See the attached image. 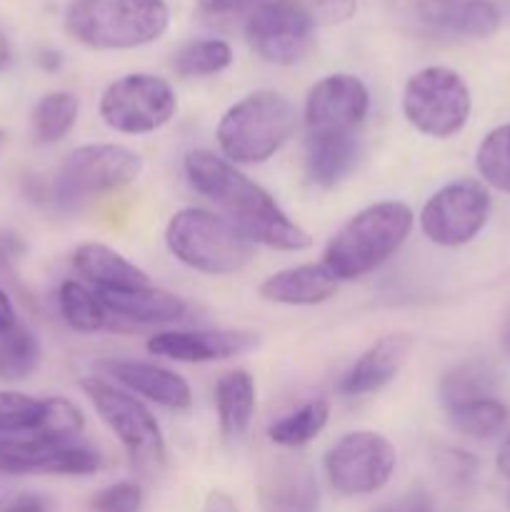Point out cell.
<instances>
[{"mask_svg":"<svg viewBox=\"0 0 510 512\" xmlns=\"http://www.w3.org/2000/svg\"><path fill=\"white\" fill-rule=\"evenodd\" d=\"M395 23L428 40H485L498 33L490 0H385Z\"/></svg>","mask_w":510,"mask_h":512,"instance_id":"8fae6325","label":"cell"},{"mask_svg":"<svg viewBox=\"0 0 510 512\" xmlns=\"http://www.w3.org/2000/svg\"><path fill=\"white\" fill-rule=\"evenodd\" d=\"M398 468V450L375 430H350L328 448L323 460L330 488L345 498L375 495Z\"/></svg>","mask_w":510,"mask_h":512,"instance_id":"9c48e42d","label":"cell"},{"mask_svg":"<svg viewBox=\"0 0 510 512\" xmlns=\"http://www.w3.org/2000/svg\"><path fill=\"white\" fill-rule=\"evenodd\" d=\"M165 248L185 268L203 275H235L253 258V243L223 215L183 208L165 225Z\"/></svg>","mask_w":510,"mask_h":512,"instance_id":"5b68a950","label":"cell"},{"mask_svg":"<svg viewBox=\"0 0 510 512\" xmlns=\"http://www.w3.org/2000/svg\"><path fill=\"white\" fill-rule=\"evenodd\" d=\"M203 512H240V508L235 505V500L230 498V495L220 493V490H213V493L205 498Z\"/></svg>","mask_w":510,"mask_h":512,"instance_id":"8d00e7d4","label":"cell"},{"mask_svg":"<svg viewBox=\"0 0 510 512\" xmlns=\"http://www.w3.org/2000/svg\"><path fill=\"white\" fill-rule=\"evenodd\" d=\"M168 25L165 0H73L65 10L70 38L93 50H133L155 43Z\"/></svg>","mask_w":510,"mask_h":512,"instance_id":"277c9868","label":"cell"},{"mask_svg":"<svg viewBox=\"0 0 510 512\" xmlns=\"http://www.w3.org/2000/svg\"><path fill=\"white\" fill-rule=\"evenodd\" d=\"M435 465H438L440 475L448 480L455 488H465L473 483L475 473H478V460L470 453H463L458 448H443L435 455Z\"/></svg>","mask_w":510,"mask_h":512,"instance_id":"836d02e7","label":"cell"},{"mask_svg":"<svg viewBox=\"0 0 510 512\" xmlns=\"http://www.w3.org/2000/svg\"><path fill=\"white\" fill-rule=\"evenodd\" d=\"M40 365V343L33 330L15 325L0 335V380L20 383L28 380Z\"/></svg>","mask_w":510,"mask_h":512,"instance_id":"f546056e","label":"cell"},{"mask_svg":"<svg viewBox=\"0 0 510 512\" xmlns=\"http://www.w3.org/2000/svg\"><path fill=\"white\" fill-rule=\"evenodd\" d=\"M338 290V280L333 278L323 263H303L293 268H283L268 275L258 285V295L265 303L288 305V308H310L323 305Z\"/></svg>","mask_w":510,"mask_h":512,"instance_id":"ffe728a7","label":"cell"},{"mask_svg":"<svg viewBox=\"0 0 510 512\" xmlns=\"http://www.w3.org/2000/svg\"><path fill=\"white\" fill-rule=\"evenodd\" d=\"M178 113V95L165 78L128 73L103 90L98 115L120 135H148L165 128Z\"/></svg>","mask_w":510,"mask_h":512,"instance_id":"30bf717a","label":"cell"},{"mask_svg":"<svg viewBox=\"0 0 510 512\" xmlns=\"http://www.w3.org/2000/svg\"><path fill=\"white\" fill-rule=\"evenodd\" d=\"M258 500L263 512H318V478L310 465L278 458L260 473Z\"/></svg>","mask_w":510,"mask_h":512,"instance_id":"e0dca14e","label":"cell"},{"mask_svg":"<svg viewBox=\"0 0 510 512\" xmlns=\"http://www.w3.org/2000/svg\"><path fill=\"white\" fill-rule=\"evenodd\" d=\"M413 210L400 200H380L358 210L325 245L323 265L333 278L360 280L388 263L410 238Z\"/></svg>","mask_w":510,"mask_h":512,"instance_id":"7a4b0ae2","label":"cell"},{"mask_svg":"<svg viewBox=\"0 0 510 512\" xmlns=\"http://www.w3.org/2000/svg\"><path fill=\"white\" fill-rule=\"evenodd\" d=\"M295 108L278 90H253L230 105L215 128L220 155L233 165H263L293 138Z\"/></svg>","mask_w":510,"mask_h":512,"instance_id":"3957f363","label":"cell"},{"mask_svg":"<svg viewBox=\"0 0 510 512\" xmlns=\"http://www.w3.org/2000/svg\"><path fill=\"white\" fill-rule=\"evenodd\" d=\"M100 368L115 380V385L165 410H188L193 405V388L188 380L165 365L150 360H105Z\"/></svg>","mask_w":510,"mask_h":512,"instance_id":"2e32d148","label":"cell"},{"mask_svg":"<svg viewBox=\"0 0 510 512\" xmlns=\"http://www.w3.org/2000/svg\"><path fill=\"white\" fill-rule=\"evenodd\" d=\"M15 308L13 303H10L8 293H5L3 288H0V335L8 333L10 328H15Z\"/></svg>","mask_w":510,"mask_h":512,"instance_id":"74e56055","label":"cell"},{"mask_svg":"<svg viewBox=\"0 0 510 512\" xmlns=\"http://www.w3.org/2000/svg\"><path fill=\"white\" fill-rule=\"evenodd\" d=\"M58 308L65 325L75 333H98L113 315L105 308L103 298L83 280H63L58 288Z\"/></svg>","mask_w":510,"mask_h":512,"instance_id":"d4e9b609","label":"cell"},{"mask_svg":"<svg viewBox=\"0 0 510 512\" xmlns=\"http://www.w3.org/2000/svg\"><path fill=\"white\" fill-rule=\"evenodd\" d=\"M45 418V398L0 390V438H35Z\"/></svg>","mask_w":510,"mask_h":512,"instance_id":"1f68e13d","label":"cell"},{"mask_svg":"<svg viewBox=\"0 0 510 512\" xmlns=\"http://www.w3.org/2000/svg\"><path fill=\"white\" fill-rule=\"evenodd\" d=\"M258 335L253 330L233 328H198V330H160L148 338L145 348L155 358L173 360V363L203 365L220 360L238 358L258 348Z\"/></svg>","mask_w":510,"mask_h":512,"instance_id":"9a60e30c","label":"cell"},{"mask_svg":"<svg viewBox=\"0 0 510 512\" xmlns=\"http://www.w3.org/2000/svg\"><path fill=\"white\" fill-rule=\"evenodd\" d=\"M73 268L95 293H123V290L153 285L145 270H140L123 253L98 243V240H90V243L75 248Z\"/></svg>","mask_w":510,"mask_h":512,"instance_id":"d6986e66","label":"cell"},{"mask_svg":"<svg viewBox=\"0 0 510 512\" xmlns=\"http://www.w3.org/2000/svg\"><path fill=\"white\" fill-rule=\"evenodd\" d=\"M143 158L118 143H88L70 150L53 180V200L60 210H78L88 200L135 183Z\"/></svg>","mask_w":510,"mask_h":512,"instance_id":"52a82bcc","label":"cell"},{"mask_svg":"<svg viewBox=\"0 0 510 512\" xmlns=\"http://www.w3.org/2000/svg\"><path fill=\"white\" fill-rule=\"evenodd\" d=\"M495 388H498V375L483 360H468L440 378L438 383V398L440 405L453 408V405L470 403V400L480 398H495Z\"/></svg>","mask_w":510,"mask_h":512,"instance_id":"cb8c5ba5","label":"cell"},{"mask_svg":"<svg viewBox=\"0 0 510 512\" xmlns=\"http://www.w3.org/2000/svg\"><path fill=\"white\" fill-rule=\"evenodd\" d=\"M3 143H5V130H0V148H3Z\"/></svg>","mask_w":510,"mask_h":512,"instance_id":"ee69618b","label":"cell"},{"mask_svg":"<svg viewBox=\"0 0 510 512\" xmlns=\"http://www.w3.org/2000/svg\"><path fill=\"white\" fill-rule=\"evenodd\" d=\"M370 110V90L358 75L330 73L305 95L308 133H355Z\"/></svg>","mask_w":510,"mask_h":512,"instance_id":"5bb4252c","label":"cell"},{"mask_svg":"<svg viewBox=\"0 0 510 512\" xmlns=\"http://www.w3.org/2000/svg\"><path fill=\"white\" fill-rule=\"evenodd\" d=\"M15 495V478H10V475L0 473V508H3L5 503H8L10 498Z\"/></svg>","mask_w":510,"mask_h":512,"instance_id":"60d3db41","label":"cell"},{"mask_svg":"<svg viewBox=\"0 0 510 512\" xmlns=\"http://www.w3.org/2000/svg\"><path fill=\"white\" fill-rule=\"evenodd\" d=\"M355 133H308L305 140V173L318 188H335L358 160Z\"/></svg>","mask_w":510,"mask_h":512,"instance_id":"603a6c76","label":"cell"},{"mask_svg":"<svg viewBox=\"0 0 510 512\" xmlns=\"http://www.w3.org/2000/svg\"><path fill=\"white\" fill-rule=\"evenodd\" d=\"M400 110L420 135L448 140L468 125L473 98L463 75L445 65H428L405 80Z\"/></svg>","mask_w":510,"mask_h":512,"instance_id":"ba28073f","label":"cell"},{"mask_svg":"<svg viewBox=\"0 0 510 512\" xmlns=\"http://www.w3.org/2000/svg\"><path fill=\"white\" fill-rule=\"evenodd\" d=\"M508 503H510V493H508Z\"/></svg>","mask_w":510,"mask_h":512,"instance_id":"f6af8a7d","label":"cell"},{"mask_svg":"<svg viewBox=\"0 0 510 512\" xmlns=\"http://www.w3.org/2000/svg\"><path fill=\"white\" fill-rule=\"evenodd\" d=\"M110 315L138 325H168L185 320L188 305L180 295L155 285L123 290V293H98Z\"/></svg>","mask_w":510,"mask_h":512,"instance_id":"44dd1931","label":"cell"},{"mask_svg":"<svg viewBox=\"0 0 510 512\" xmlns=\"http://www.w3.org/2000/svg\"><path fill=\"white\" fill-rule=\"evenodd\" d=\"M410 348H413V340L405 333H390L378 338L345 370L338 383V393L345 398H360V395L383 390L400 373V368L408 360Z\"/></svg>","mask_w":510,"mask_h":512,"instance_id":"ac0fdd59","label":"cell"},{"mask_svg":"<svg viewBox=\"0 0 510 512\" xmlns=\"http://www.w3.org/2000/svg\"><path fill=\"white\" fill-rule=\"evenodd\" d=\"M80 388L105 428L123 445L135 473L148 480H158L165 473L168 450H165L163 428L148 405L138 395L108 383L105 378H83Z\"/></svg>","mask_w":510,"mask_h":512,"instance_id":"8992f818","label":"cell"},{"mask_svg":"<svg viewBox=\"0 0 510 512\" xmlns=\"http://www.w3.org/2000/svg\"><path fill=\"white\" fill-rule=\"evenodd\" d=\"M233 63V48L220 38L190 40L173 55V70L180 78H208L223 73Z\"/></svg>","mask_w":510,"mask_h":512,"instance_id":"f1b7e54d","label":"cell"},{"mask_svg":"<svg viewBox=\"0 0 510 512\" xmlns=\"http://www.w3.org/2000/svg\"><path fill=\"white\" fill-rule=\"evenodd\" d=\"M373 512H438V505H435L433 495L428 490L418 488L390 500V503L378 505Z\"/></svg>","mask_w":510,"mask_h":512,"instance_id":"e575fe53","label":"cell"},{"mask_svg":"<svg viewBox=\"0 0 510 512\" xmlns=\"http://www.w3.org/2000/svg\"><path fill=\"white\" fill-rule=\"evenodd\" d=\"M488 215V188L478 180H453L425 200L418 225L428 243L438 248H460L478 238Z\"/></svg>","mask_w":510,"mask_h":512,"instance_id":"7c38bea8","label":"cell"},{"mask_svg":"<svg viewBox=\"0 0 510 512\" xmlns=\"http://www.w3.org/2000/svg\"><path fill=\"white\" fill-rule=\"evenodd\" d=\"M38 63L40 68L55 73V70H60V65H63V58H60V53H55V50H43V53L38 55Z\"/></svg>","mask_w":510,"mask_h":512,"instance_id":"ab89813d","label":"cell"},{"mask_svg":"<svg viewBox=\"0 0 510 512\" xmlns=\"http://www.w3.org/2000/svg\"><path fill=\"white\" fill-rule=\"evenodd\" d=\"M258 408V390L248 370H230L215 383V413H218L220 435L230 443H238L248 435Z\"/></svg>","mask_w":510,"mask_h":512,"instance_id":"7402d4cb","label":"cell"},{"mask_svg":"<svg viewBox=\"0 0 510 512\" xmlns=\"http://www.w3.org/2000/svg\"><path fill=\"white\" fill-rule=\"evenodd\" d=\"M183 170L195 193L208 198L223 213L230 225L240 230L250 243L280 250L303 253L313 245V238L300 228L265 188L243 173L238 165L225 160L208 148L190 150L183 158Z\"/></svg>","mask_w":510,"mask_h":512,"instance_id":"6da1fadb","label":"cell"},{"mask_svg":"<svg viewBox=\"0 0 510 512\" xmlns=\"http://www.w3.org/2000/svg\"><path fill=\"white\" fill-rule=\"evenodd\" d=\"M330 420V403L325 398H313L293 413L283 415L268 428V438L280 448H303L313 443Z\"/></svg>","mask_w":510,"mask_h":512,"instance_id":"4316f807","label":"cell"},{"mask_svg":"<svg viewBox=\"0 0 510 512\" xmlns=\"http://www.w3.org/2000/svg\"><path fill=\"white\" fill-rule=\"evenodd\" d=\"M10 60V40L8 35H5V30L0 28V68H5Z\"/></svg>","mask_w":510,"mask_h":512,"instance_id":"b9f144b4","label":"cell"},{"mask_svg":"<svg viewBox=\"0 0 510 512\" xmlns=\"http://www.w3.org/2000/svg\"><path fill=\"white\" fill-rule=\"evenodd\" d=\"M495 465H498V473L503 475V478L510 480V435L503 440V445H500L498 458H495Z\"/></svg>","mask_w":510,"mask_h":512,"instance_id":"f35d334b","label":"cell"},{"mask_svg":"<svg viewBox=\"0 0 510 512\" xmlns=\"http://www.w3.org/2000/svg\"><path fill=\"white\" fill-rule=\"evenodd\" d=\"M0 512H50V500L40 493H15Z\"/></svg>","mask_w":510,"mask_h":512,"instance_id":"d590c367","label":"cell"},{"mask_svg":"<svg viewBox=\"0 0 510 512\" xmlns=\"http://www.w3.org/2000/svg\"><path fill=\"white\" fill-rule=\"evenodd\" d=\"M80 115L78 95L70 90H53L43 95L33 110V135L38 143L53 145L68 138Z\"/></svg>","mask_w":510,"mask_h":512,"instance_id":"83f0119b","label":"cell"},{"mask_svg":"<svg viewBox=\"0 0 510 512\" xmlns=\"http://www.w3.org/2000/svg\"><path fill=\"white\" fill-rule=\"evenodd\" d=\"M90 512H140L143 508V488L135 480L105 485L90 498Z\"/></svg>","mask_w":510,"mask_h":512,"instance_id":"d6a6232c","label":"cell"},{"mask_svg":"<svg viewBox=\"0 0 510 512\" xmlns=\"http://www.w3.org/2000/svg\"><path fill=\"white\" fill-rule=\"evenodd\" d=\"M448 425L470 440L498 438L508 425V408L498 398H480L470 403L445 408Z\"/></svg>","mask_w":510,"mask_h":512,"instance_id":"484cf974","label":"cell"},{"mask_svg":"<svg viewBox=\"0 0 510 512\" xmlns=\"http://www.w3.org/2000/svg\"><path fill=\"white\" fill-rule=\"evenodd\" d=\"M103 465L98 450L78 440H38V438H0V473L10 478L20 475H63L83 478L95 475Z\"/></svg>","mask_w":510,"mask_h":512,"instance_id":"4fadbf2b","label":"cell"},{"mask_svg":"<svg viewBox=\"0 0 510 512\" xmlns=\"http://www.w3.org/2000/svg\"><path fill=\"white\" fill-rule=\"evenodd\" d=\"M500 345H503L505 353L510 355V315H508V318H505L503 330H500Z\"/></svg>","mask_w":510,"mask_h":512,"instance_id":"7bdbcfd3","label":"cell"},{"mask_svg":"<svg viewBox=\"0 0 510 512\" xmlns=\"http://www.w3.org/2000/svg\"><path fill=\"white\" fill-rule=\"evenodd\" d=\"M475 168L483 185L510 195V123L498 125L480 140Z\"/></svg>","mask_w":510,"mask_h":512,"instance_id":"4dcf8cb0","label":"cell"}]
</instances>
